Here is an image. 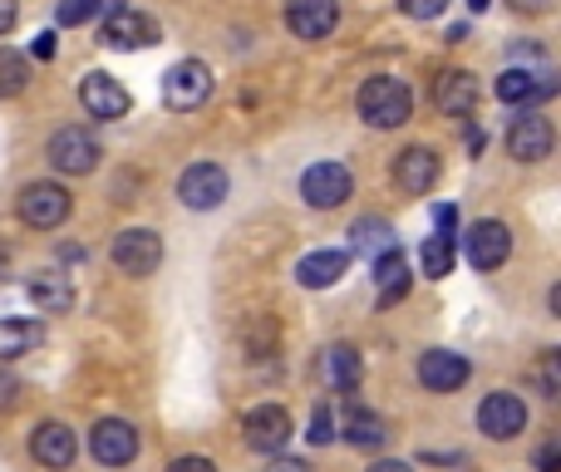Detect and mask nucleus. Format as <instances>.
<instances>
[{
	"label": "nucleus",
	"instance_id": "obj_37",
	"mask_svg": "<svg viewBox=\"0 0 561 472\" xmlns=\"http://www.w3.org/2000/svg\"><path fill=\"white\" fill-rule=\"evenodd\" d=\"M15 20H20V5H15V0H0V35H10V30H15Z\"/></svg>",
	"mask_w": 561,
	"mask_h": 472
},
{
	"label": "nucleus",
	"instance_id": "obj_31",
	"mask_svg": "<svg viewBox=\"0 0 561 472\" xmlns=\"http://www.w3.org/2000/svg\"><path fill=\"white\" fill-rule=\"evenodd\" d=\"M306 438H310V444H316V448H325L330 438H335V414H330L325 404H320L316 414H310V434H306Z\"/></svg>",
	"mask_w": 561,
	"mask_h": 472
},
{
	"label": "nucleus",
	"instance_id": "obj_27",
	"mask_svg": "<svg viewBox=\"0 0 561 472\" xmlns=\"http://www.w3.org/2000/svg\"><path fill=\"white\" fill-rule=\"evenodd\" d=\"M454 261H458V237L454 232H434L419 251V266H424L428 280H444L454 276Z\"/></svg>",
	"mask_w": 561,
	"mask_h": 472
},
{
	"label": "nucleus",
	"instance_id": "obj_16",
	"mask_svg": "<svg viewBox=\"0 0 561 472\" xmlns=\"http://www.w3.org/2000/svg\"><path fill=\"white\" fill-rule=\"evenodd\" d=\"M468 375H473V365L458 349H424L419 355V384L428 394H458L468 384Z\"/></svg>",
	"mask_w": 561,
	"mask_h": 472
},
{
	"label": "nucleus",
	"instance_id": "obj_36",
	"mask_svg": "<svg viewBox=\"0 0 561 472\" xmlns=\"http://www.w3.org/2000/svg\"><path fill=\"white\" fill-rule=\"evenodd\" d=\"M537 472H561V453H557V444H542V453H537Z\"/></svg>",
	"mask_w": 561,
	"mask_h": 472
},
{
	"label": "nucleus",
	"instance_id": "obj_32",
	"mask_svg": "<svg viewBox=\"0 0 561 472\" xmlns=\"http://www.w3.org/2000/svg\"><path fill=\"white\" fill-rule=\"evenodd\" d=\"M557 365H561V355H557V349H547V355H542V369H537V379H542V394H547V399H557V394H561V375H557Z\"/></svg>",
	"mask_w": 561,
	"mask_h": 472
},
{
	"label": "nucleus",
	"instance_id": "obj_25",
	"mask_svg": "<svg viewBox=\"0 0 561 472\" xmlns=\"http://www.w3.org/2000/svg\"><path fill=\"white\" fill-rule=\"evenodd\" d=\"M345 444L350 448H385L389 444V424L375 414V408H350V418H345Z\"/></svg>",
	"mask_w": 561,
	"mask_h": 472
},
{
	"label": "nucleus",
	"instance_id": "obj_39",
	"mask_svg": "<svg viewBox=\"0 0 561 472\" xmlns=\"http://www.w3.org/2000/svg\"><path fill=\"white\" fill-rule=\"evenodd\" d=\"M434 222H438V232H454V222H458V212L448 203H438L434 207Z\"/></svg>",
	"mask_w": 561,
	"mask_h": 472
},
{
	"label": "nucleus",
	"instance_id": "obj_43",
	"mask_svg": "<svg viewBox=\"0 0 561 472\" xmlns=\"http://www.w3.org/2000/svg\"><path fill=\"white\" fill-rule=\"evenodd\" d=\"M488 5H493V0H468V10H478V15H483Z\"/></svg>",
	"mask_w": 561,
	"mask_h": 472
},
{
	"label": "nucleus",
	"instance_id": "obj_28",
	"mask_svg": "<svg viewBox=\"0 0 561 472\" xmlns=\"http://www.w3.org/2000/svg\"><path fill=\"white\" fill-rule=\"evenodd\" d=\"M350 237H355V251H359V256H369V261L399 246V241H394V227H389L385 217H359V222L350 227Z\"/></svg>",
	"mask_w": 561,
	"mask_h": 472
},
{
	"label": "nucleus",
	"instance_id": "obj_42",
	"mask_svg": "<svg viewBox=\"0 0 561 472\" xmlns=\"http://www.w3.org/2000/svg\"><path fill=\"white\" fill-rule=\"evenodd\" d=\"M365 472H414V468H409L404 458H379V463H375V468H365Z\"/></svg>",
	"mask_w": 561,
	"mask_h": 472
},
{
	"label": "nucleus",
	"instance_id": "obj_5",
	"mask_svg": "<svg viewBox=\"0 0 561 472\" xmlns=\"http://www.w3.org/2000/svg\"><path fill=\"white\" fill-rule=\"evenodd\" d=\"M207 99H213V69H207L203 59H178L163 74V104L173 108V114H193Z\"/></svg>",
	"mask_w": 561,
	"mask_h": 472
},
{
	"label": "nucleus",
	"instance_id": "obj_29",
	"mask_svg": "<svg viewBox=\"0 0 561 472\" xmlns=\"http://www.w3.org/2000/svg\"><path fill=\"white\" fill-rule=\"evenodd\" d=\"M124 10V0H59V25H89V20H104Z\"/></svg>",
	"mask_w": 561,
	"mask_h": 472
},
{
	"label": "nucleus",
	"instance_id": "obj_35",
	"mask_svg": "<svg viewBox=\"0 0 561 472\" xmlns=\"http://www.w3.org/2000/svg\"><path fill=\"white\" fill-rule=\"evenodd\" d=\"M55 49H59V35H55V30H39L35 45H30V55H35V59H55Z\"/></svg>",
	"mask_w": 561,
	"mask_h": 472
},
{
	"label": "nucleus",
	"instance_id": "obj_40",
	"mask_svg": "<svg viewBox=\"0 0 561 472\" xmlns=\"http://www.w3.org/2000/svg\"><path fill=\"white\" fill-rule=\"evenodd\" d=\"M266 472H310V468L300 463V458H280V453H276L272 463H266Z\"/></svg>",
	"mask_w": 561,
	"mask_h": 472
},
{
	"label": "nucleus",
	"instance_id": "obj_4",
	"mask_svg": "<svg viewBox=\"0 0 561 472\" xmlns=\"http://www.w3.org/2000/svg\"><path fill=\"white\" fill-rule=\"evenodd\" d=\"M69 212H75V197H69L65 183H30L25 193H20V222L35 227V232H55V227L69 222Z\"/></svg>",
	"mask_w": 561,
	"mask_h": 472
},
{
	"label": "nucleus",
	"instance_id": "obj_21",
	"mask_svg": "<svg viewBox=\"0 0 561 472\" xmlns=\"http://www.w3.org/2000/svg\"><path fill=\"white\" fill-rule=\"evenodd\" d=\"M345 270H350V251H340V246H320L296 261V280L306 290H330Z\"/></svg>",
	"mask_w": 561,
	"mask_h": 472
},
{
	"label": "nucleus",
	"instance_id": "obj_18",
	"mask_svg": "<svg viewBox=\"0 0 561 472\" xmlns=\"http://www.w3.org/2000/svg\"><path fill=\"white\" fill-rule=\"evenodd\" d=\"M434 183H438V153L434 148H404V153L394 158V187L404 197H424V193H434Z\"/></svg>",
	"mask_w": 561,
	"mask_h": 472
},
{
	"label": "nucleus",
	"instance_id": "obj_6",
	"mask_svg": "<svg viewBox=\"0 0 561 472\" xmlns=\"http://www.w3.org/2000/svg\"><path fill=\"white\" fill-rule=\"evenodd\" d=\"M49 168L65 177H89L99 168V158H104V148H99V138L89 134V128H59L55 138H49L45 148Z\"/></svg>",
	"mask_w": 561,
	"mask_h": 472
},
{
	"label": "nucleus",
	"instance_id": "obj_33",
	"mask_svg": "<svg viewBox=\"0 0 561 472\" xmlns=\"http://www.w3.org/2000/svg\"><path fill=\"white\" fill-rule=\"evenodd\" d=\"M399 10H404L409 20H438L448 10V0H399Z\"/></svg>",
	"mask_w": 561,
	"mask_h": 472
},
{
	"label": "nucleus",
	"instance_id": "obj_22",
	"mask_svg": "<svg viewBox=\"0 0 561 472\" xmlns=\"http://www.w3.org/2000/svg\"><path fill=\"white\" fill-rule=\"evenodd\" d=\"M25 296L39 315H69V310H75V286H69V276H59V270H35Z\"/></svg>",
	"mask_w": 561,
	"mask_h": 472
},
{
	"label": "nucleus",
	"instance_id": "obj_15",
	"mask_svg": "<svg viewBox=\"0 0 561 472\" xmlns=\"http://www.w3.org/2000/svg\"><path fill=\"white\" fill-rule=\"evenodd\" d=\"M75 453H79V438L69 424H59V418L35 424V434H30V458H35L45 472H65L75 463Z\"/></svg>",
	"mask_w": 561,
	"mask_h": 472
},
{
	"label": "nucleus",
	"instance_id": "obj_10",
	"mask_svg": "<svg viewBox=\"0 0 561 472\" xmlns=\"http://www.w3.org/2000/svg\"><path fill=\"white\" fill-rule=\"evenodd\" d=\"M458 241H463V256L473 270H497V266H507V256H513V232H507V222H497V217L473 222Z\"/></svg>",
	"mask_w": 561,
	"mask_h": 472
},
{
	"label": "nucleus",
	"instance_id": "obj_23",
	"mask_svg": "<svg viewBox=\"0 0 561 472\" xmlns=\"http://www.w3.org/2000/svg\"><path fill=\"white\" fill-rule=\"evenodd\" d=\"M375 286H379V306H399V300L409 296V286H414V276H409V261L404 251H385V256H375Z\"/></svg>",
	"mask_w": 561,
	"mask_h": 472
},
{
	"label": "nucleus",
	"instance_id": "obj_14",
	"mask_svg": "<svg viewBox=\"0 0 561 472\" xmlns=\"http://www.w3.org/2000/svg\"><path fill=\"white\" fill-rule=\"evenodd\" d=\"M99 39H104L108 49H153L158 39H163V30H158L153 15H144V10H114V15H104V30H99Z\"/></svg>",
	"mask_w": 561,
	"mask_h": 472
},
{
	"label": "nucleus",
	"instance_id": "obj_8",
	"mask_svg": "<svg viewBox=\"0 0 561 472\" xmlns=\"http://www.w3.org/2000/svg\"><path fill=\"white\" fill-rule=\"evenodd\" d=\"M232 193V177H227L222 163H193L183 177H178V197H183L187 212H217Z\"/></svg>",
	"mask_w": 561,
	"mask_h": 472
},
{
	"label": "nucleus",
	"instance_id": "obj_20",
	"mask_svg": "<svg viewBox=\"0 0 561 472\" xmlns=\"http://www.w3.org/2000/svg\"><path fill=\"white\" fill-rule=\"evenodd\" d=\"M478 79L468 74V69H444L438 74V84H434V104H438V114H448V118H468L478 108Z\"/></svg>",
	"mask_w": 561,
	"mask_h": 472
},
{
	"label": "nucleus",
	"instance_id": "obj_12",
	"mask_svg": "<svg viewBox=\"0 0 561 472\" xmlns=\"http://www.w3.org/2000/svg\"><path fill=\"white\" fill-rule=\"evenodd\" d=\"M552 148H557L552 118L523 108V114L513 118V128H507V153H513L517 163H542V158H552Z\"/></svg>",
	"mask_w": 561,
	"mask_h": 472
},
{
	"label": "nucleus",
	"instance_id": "obj_2",
	"mask_svg": "<svg viewBox=\"0 0 561 472\" xmlns=\"http://www.w3.org/2000/svg\"><path fill=\"white\" fill-rule=\"evenodd\" d=\"M108 261H114L118 276L144 280L163 266V237H158L153 227H124V232L114 237V246H108Z\"/></svg>",
	"mask_w": 561,
	"mask_h": 472
},
{
	"label": "nucleus",
	"instance_id": "obj_7",
	"mask_svg": "<svg viewBox=\"0 0 561 472\" xmlns=\"http://www.w3.org/2000/svg\"><path fill=\"white\" fill-rule=\"evenodd\" d=\"M290 434H296V428H290L286 404H256V408H247V418H242V438L252 453H266V458L286 453Z\"/></svg>",
	"mask_w": 561,
	"mask_h": 472
},
{
	"label": "nucleus",
	"instance_id": "obj_1",
	"mask_svg": "<svg viewBox=\"0 0 561 472\" xmlns=\"http://www.w3.org/2000/svg\"><path fill=\"white\" fill-rule=\"evenodd\" d=\"M355 108H359V118H365L369 128L389 134V128L409 124V114H414V89H409L404 79H394V74H375V79L359 84Z\"/></svg>",
	"mask_w": 561,
	"mask_h": 472
},
{
	"label": "nucleus",
	"instance_id": "obj_13",
	"mask_svg": "<svg viewBox=\"0 0 561 472\" xmlns=\"http://www.w3.org/2000/svg\"><path fill=\"white\" fill-rule=\"evenodd\" d=\"M79 104H84L89 118H99V124H114V118L128 114V89L118 84L114 74H104V69H89L84 79H79Z\"/></svg>",
	"mask_w": 561,
	"mask_h": 472
},
{
	"label": "nucleus",
	"instance_id": "obj_9",
	"mask_svg": "<svg viewBox=\"0 0 561 472\" xmlns=\"http://www.w3.org/2000/svg\"><path fill=\"white\" fill-rule=\"evenodd\" d=\"M478 434L493 438V444H513V438L527 434V404L513 394V389H497L478 404Z\"/></svg>",
	"mask_w": 561,
	"mask_h": 472
},
{
	"label": "nucleus",
	"instance_id": "obj_3",
	"mask_svg": "<svg viewBox=\"0 0 561 472\" xmlns=\"http://www.w3.org/2000/svg\"><path fill=\"white\" fill-rule=\"evenodd\" d=\"M350 193H355V177H350V168L335 163V158L310 163L306 173H300V197H306V207H316V212H335V207H345Z\"/></svg>",
	"mask_w": 561,
	"mask_h": 472
},
{
	"label": "nucleus",
	"instance_id": "obj_17",
	"mask_svg": "<svg viewBox=\"0 0 561 472\" xmlns=\"http://www.w3.org/2000/svg\"><path fill=\"white\" fill-rule=\"evenodd\" d=\"M557 94V79L547 74V69H503L497 74V99L513 108H527V104H542V99Z\"/></svg>",
	"mask_w": 561,
	"mask_h": 472
},
{
	"label": "nucleus",
	"instance_id": "obj_24",
	"mask_svg": "<svg viewBox=\"0 0 561 472\" xmlns=\"http://www.w3.org/2000/svg\"><path fill=\"white\" fill-rule=\"evenodd\" d=\"M359 349L355 345H330L325 355H320V375H325V384L335 389V394H355L359 389Z\"/></svg>",
	"mask_w": 561,
	"mask_h": 472
},
{
	"label": "nucleus",
	"instance_id": "obj_26",
	"mask_svg": "<svg viewBox=\"0 0 561 472\" xmlns=\"http://www.w3.org/2000/svg\"><path fill=\"white\" fill-rule=\"evenodd\" d=\"M45 325L39 320H0V359H20L30 349H39Z\"/></svg>",
	"mask_w": 561,
	"mask_h": 472
},
{
	"label": "nucleus",
	"instance_id": "obj_41",
	"mask_svg": "<svg viewBox=\"0 0 561 472\" xmlns=\"http://www.w3.org/2000/svg\"><path fill=\"white\" fill-rule=\"evenodd\" d=\"M513 5H517V15H523V10H527V15H547V10H552V0H513Z\"/></svg>",
	"mask_w": 561,
	"mask_h": 472
},
{
	"label": "nucleus",
	"instance_id": "obj_34",
	"mask_svg": "<svg viewBox=\"0 0 561 472\" xmlns=\"http://www.w3.org/2000/svg\"><path fill=\"white\" fill-rule=\"evenodd\" d=\"M168 472H217V463H213V458L187 453V458H173V463H168Z\"/></svg>",
	"mask_w": 561,
	"mask_h": 472
},
{
	"label": "nucleus",
	"instance_id": "obj_11",
	"mask_svg": "<svg viewBox=\"0 0 561 472\" xmlns=\"http://www.w3.org/2000/svg\"><path fill=\"white\" fill-rule=\"evenodd\" d=\"M138 448H144V438H138V428L128 418H99L89 428V453L104 468H128L138 458Z\"/></svg>",
	"mask_w": 561,
	"mask_h": 472
},
{
	"label": "nucleus",
	"instance_id": "obj_19",
	"mask_svg": "<svg viewBox=\"0 0 561 472\" xmlns=\"http://www.w3.org/2000/svg\"><path fill=\"white\" fill-rule=\"evenodd\" d=\"M340 25V0H286V30L296 39H325Z\"/></svg>",
	"mask_w": 561,
	"mask_h": 472
},
{
	"label": "nucleus",
	"instance_id": "obj_30",
	"mask_svg": "<svg viewBox=\"0 0 561 472\" xmlns=\"http://www.w3.org/2000/svg\"><path fill=\"white\" fill-rule=\"evenodd\" d=\"M30 89V59L20 49H0V99H15Z\"/></svg>",
	"mask_w": 561,
	"mask_h": 472
},
{
	"label": "nucleus",
	"instance_id": "obj_38",
	"mask_svg": "<svg viewBox=\"0 0 561 472\" xmlns=\"http://www.w3.org/2000/svg\"><path fill=\"white\" fill-rule=\"evenodd\" d=\"M15 404H20V384L0 375V408H15Z\"/></svg>",
	"mask_w": 561,
	"mask_h": 472
}]
</instances>
